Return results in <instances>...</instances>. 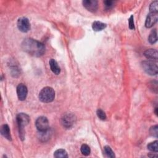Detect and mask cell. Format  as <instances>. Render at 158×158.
I'll return each instance as SVG.
<instances>
[{
	"instance_id": "9c48e42d",
	"label": "cell",
	"mask_w": 158,
	"mask_h": 158,
	"mask_svg": "<svg viewBox=\"0 0 158 158\" xmlns=\"http://www.w3.org/2000/svg\"><path fill=\"white\" fill-rule=\"evenodd\" d=\"M158 14L150 12L146 19L145 22V27L146 28H151L152 27L157 21L158 20Z\"/></svg>"
},
{
	"instance_id": "6da1fadb",
	"label": "cell",
	"mask_w": 158,
	"mask_h": 158,
	"mask_svg": "<svg viewBox=\"0 0 158 158\" xmlns=\"http://www.w3.org/2000/svg\"><path fill=\"white\" fill-rule=\"evenodd\" d=\"M21 48L23 51L35 57H40L45 52L44 45L32 38H25L21 44Z\"/></svg>"
},
{
	"instance_id": "7402d4cb",
	"label": "cell",
	"mask_w": 158,
	"mask_h": 158,
	"mask_svg": "<svg viewBox=\"0 0 158 158\" xmlns=\"http://www.w3.org/2000/svg\"><path fill=\"white\" fill-rule=\"evenodd\" d=\"M96 114H97V115L98 117L102 120H106V115L105 114V112L102 110V109H98L97 110V112H96Z\"/></svg>"
},
{
	"instance_id": "5bb4252c",
	"label": "cell",
	"mask_w": 158,
	"mask_h": 158,
	"mask_svg": "<svg viewBox=\"0 0 158 158\" xmlns=\"http://www.w3.org/2000/svg\"><path fill=\"white\" fill-rule=\"evenodd\" d=\"M106 27V24L99 21H94L92 24V28L94 31H99L104 30Z\"/></svg>"
},
{
	"instance_id": "9a60e30c",
	"label": "cell",
	"mask_w": 158,
	"mask_h": 158,
	"mask_svg": "<svg viewBox=\"0 0 158 158\" xmlns=\"http://www.w3.org/2000/svg\"><path fill=\"white\" fill-rule=\"evenodd\" d=\"M54 156L56 158H67L68 157L67 152L63 149H59L54 153Z\"/></svg>"
},
{
	"instance_id": "cb8c5ba5",
	"label": "cell",
	"mask_w": 158,
	"mask_h": 158,
	"mask_svg": "<svg viewBox=\"0 0 158 158\" xmlns=\"http://www.w3.org/2000/svg\"><path fill=\"white\" fill-rule=\"evenodd\" d=\"M104 6H106V8L107 9H110L111 7H113L114 4V1H110V0H107V1H105L104 2Z\"/></svg>"
},
{
	"instance_id": "3957f363",
	"label": "cell",
	"mask_w": 158,
	"mask_h": 158,
	"mask_svg": "<svg viewBox=\"0 0 158 158\" xmlns=\"http://www.w3.org/2000/svg\"><path fill=\"white\" fill-rule=\"evenodd\" d=\"M55 98L54 90L49 86L43 88L39 93L40 100L44 103H49L52 102Z\"/></svg>"
},
{
	"instance_id": "277c9868",
	"label": "cell",
	"mask_w": 158,
	"mask_h": 158,
	"mask_svg": "<svg viewBox=\"0 0 158 158\" xmlns=\"http://www.w3.org/2000/svg\"><path fill=\"white\" fill-rule=\"evenodd\" d=\"M143 69L150 75H156L158 72L157 64L153 60H144L141 62Z\"/></svg>"
},
{
	"instance_id": "603a6c76",
	"label": "cell",
	"mask_w": 158,
	"mask_h": 158,
	"mask_svg": "<svg viewBox=\"0 0 158 158\" xmlns=\"http://www.w3.org/2000/svg\"><path fill=\"white\" fill-rule=\"evenodd\" d=\"M128 26L130 29L134 30L135 29V25H134V20H133V16L131 15L128 19Z\"/></svg>"
},
{
	"instance_id": "d6986e66",
	"label": "cell",
	"mask_w": 158,
	"mask_h": 158,
	"mask_svg": "<svg viewBox=\"0 0 158 158\" xmlns=\"http://www.w3.org/2000/svg\"><path fill=\"white\" fill-rule=\"evenodd\" d=\"M80 150H81L82 154H83L84 156H86L89 155L90 152H91L90 148L89 147L88 145H87L86 144H83L81 145Z\"/></svg>"
},
{
	"instance_id": "d4e9b609",
	"label": "cell",
	"mask_w": 158,
	"mask_h": 158,
	"mask_svg": "<svg viewBox=\"0 0 158 158\" xmlns=\"http://www.w3.org/2000/svg\"><path fill=\"white\" fill-rule=\"evenodd\" d=\"M155 109H156V110H155V113H156V114L157 115V107H156Z\"/></svg>"
},
{
	"instance_id": "52a82bcc",
	"label": "cell",
	"mask_w": 158,
	"mask_h": 158,
	"mask_svg": "<svg viewBox=\"0 0 158 158\" xmlns=\"http://www.w3.org/2000/svg\"><path fill=\"white\" fill-rule=\"evenodd\" d=\"M17 27L19 30L23 33L28 31L30 29V23L28 19L26 17H21L18 19Z\"/></svg>"
},
{
	"instance_id": "ac0fdd59",
	"label": "cell",
	"mask_w": 158,
	"mask_h": 158,
	"mask_svg": "<svg viewBox=\"0 0 158 158\" xmlns=\"http://www.w3.org/2000/svg\"><path fill=\"white\" fill-rule=\"evenodd\" d=\"M104 151L105 154L106 155L107 157H110V158H114L115 157V154L112 149L109 146H105L104 148Z\"/></svg>"
},
{
	"instance_id": "8fae6325",
	"label": "cell",
	"mask_w": 158,
	"mask_h": 158,
	"mask_svg": "<svg viewBox=\"0 0 158 158\" xmlns=\"http://www.w3.org/2000/svg\"><path fill=\"white\" fill-rule=\"evenodd\" d=\"M144 56L149 59L150 60H157V57H158V53L157 51L155 49H147L144 52Z\"/></svg>"
},
{
	"instance_id": "4fadbf2b",
	"label": "cell",
	"mask_w": 158,
	"mask_h": 158,
	"mask_svg": "<svg viewBox=\"0 0 158 158\" xmlns=\"http://www.w3.org/2000/svg\"><path fill=\"white\" fill-rule=\"evenodd\" d=\"M1 133L4 138L7 139L8 140H11L12 139H11L12 138H11V135H10V129H9V127L8 125L4 124V125L1 126Z\"/></svg>"
},
{
	"instance_id": "44dd1931",
	"label": "cell",
	"mask_w": 158,
	"mask_h": 158,
	"mask_svg": "<svg viewBox=\"0 0 158 158\" xmlns=\"http://www.w3.org/2000/svg\"><path fill=\"white\" fill-rule=\"evenodd\" d=\"M149 132H150V134L153 136H155V137H157L158 136V126L157 125H154V126H152L150 128V130H149Z\"/></svg>"
},
{
	"instance_id": "2e32d148",
	"label": "cell",
	"mask_w": 158,
	"mask_h": 158,
	"mask_svg": "<svg viewBox=\"0 0 158 158\" xmlns=\"http://www.w3.org/2000/svg\"><path fill=\"white\" fill-rule=\"evenodd\" d=\"M157 40V30L156 29H153L151 31L149 37L148 41L151 44H154Z\"/></svg>"
},
{
	"instance_id": "5b68a950",
	"label": "cell",
	"mask_w": 158,
	"mask_h": 158,
	"mask_svg": "<svg viewBox=\"0 0 158 158\" xmlns=\"http://www.w3.org/2000/svg\"><path fill=\"white\" fill-rule=\"evenodd\" d=\"M35 126L37 130L40 132H44L49 130V121L47 117L44 116L39 117L36 122Z\"/></svg>"
},
{
	"instance_id": "ffe728a7",
	"label": "cell",
	"mask_w": 158,
	"mask_h": 158,
	"mask_svg": "<svg viewBox=\"0 0 158 158\" xmlns=\"http://www.w3.org/2000/svg\"><path fill=\"white\" fill-rule=\"evenodd\" d=\"M158 1H154L151 2V4L149 6V10L150 12H154V13H157L158 12Z\"/></svg>"
},
{
	"instance_id": "7c38bea8",
	"label": "cell",
	"mask_w": 158,
	"mask_h": 158,
	"mask_svg": "<svg viewBox=\"0 0 158 158\" xmlns=\"http://www.w3.org/2000/svg\"><path fill=\"white\" fill-rule=\"evenodd\" d=\"M49 67L51 71L56 75H59L60 72V68L57 62L53 59H51L49 62Z\"/></svg>"
},
{
	"instance_id": "e0dca14e",
	"label": "cell",
	"mask_w": 158,
	"mask_h": 158,
	"mask_svg": "<svg viewBox=\"0 0 158 158\" xmlns=\"http://www.w3.org/2000/svg\"><path fill=\"white\" fill-rule=\"evenodd\" d=\"M157 143H158V141L157 140L154 141L148 144V146H147V148H148V149L149 151H151L152 152H157V151H158V145H157Z\"/></svg>"
},
{
	"instance_id": "8992f818",
	"label": "cell",
	"mask_w": 158,
	"mask_h": 158,
	"mask_svg": "<svg viewBox=\"0 0 158 158\" xmlns=\"http://www.w3.org/2000/svg\"><path fill=\"white\" fill-rule=\"evenodd\" d=\"M76 118L75 116L72 113H67L64 114L61 118L62 125L67 128H70L74 124Z\"/></svg>"
},
{
	"instance_id": "30bf717a",
	"label": "cell",
	"mask_w": 158,
	"mask_h": 158,
	"mask_svg": "<svg viewBox=\"0 0 158 158\" xmlns=\"http://www.w3.org/2000/svg\"><path fill=\"white\" fill-rule=\"evenodd\" d=\"M82 2L88 11L94 12L98 9V1L96 0H84Z\"/></svg>"
},
{
	"instance_id": "7a4b0ae2",
	"label": "cell",
	"mask_w": 158,
	"mask_h": 158,
	"mask_svg": "<svg viewBox=\"0 0 158 158\" xmlns=\"http://www.w3.org/2000/svg\"><path fill=\"white\" fill-rule=\"evenodd\" d=\"M16 120L19 128V136L23 141L25 138V131L23 128L29 123L30 117L25 113H19L17 115Z\"/></svg>"
},
{
	"instance_id": "ba28073f",
	"label": "cell",
	"mask_w": 158,
	"mask_h": 158,
	"mask_svg": "<svg viewBox=\"0 0 158 158\" xmlns=\"http://www.w3.org/2000/svg\"><path fill=\"white\" fill-rule=\"evenodd\" d=\"M27 94L28 89L27 86L23 83L19 84L17 87V94L19 99L20 101H24L27 96Z\"/></svg>"
}]
</instances>
